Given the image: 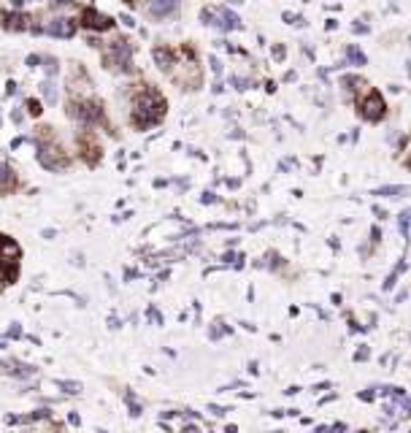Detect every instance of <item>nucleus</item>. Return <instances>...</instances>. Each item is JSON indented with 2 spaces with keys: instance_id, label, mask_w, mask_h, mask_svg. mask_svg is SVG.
I'll use <instances>...</instances> for the list:
<instances>
[{
  "instance_id": "1",
  "label": "nucleus",
  "mask_w": 411,
  "mask_h": 433,
  "mask_svg": "<svg viewBox=\"0 0 411 433\" xmlns=\"http://www.w3.org/2000/svg\"><path fill=\"white\" fill-rule=\"evenodd\" d=\"M162 114H165V100H162L155 90H143L136 98V103H133V122H136L138 127L155 125V122L162 119Z\"/></svg>"
},
{
  "instance_id": "2",
  "label": "nucleus",
  "mask_w": 411,
  "mask_h": 433,
  "mask_svg": "<svg viewBox=\"0 0 411 433\" xmlns=\"http://www.w3.org/2000/svg\"><path fill=\"white\" fill-rule=\"evenodd\" d=\"M146 11L155 16V19H165V16H174L179 11V0H149Z\"/></svg>"
},
{
  "instance_id": "3",
  "label": "nucleus",
  "mask_w": 411,
  "mask_h": 433,
  "mask_svg": "<svg viewBox=\"0 0 411 433\" xmlns=\"http://www.w3.org/2000/svg\"><path fill=\"white\" fill-rule=\"evenodd\" d=\"M362 117L365 119H381L384 117V100H381L379 92H371V95L362 100Z\"/></svg>"
},
{
  "instance_id": "4",
  "label": "nucleus",
  "mask_w": 411,
  "mask_h": 433,
  "mask_svg": "<svg viewBox=\"0 0 411 433\" xmlns=\"http://www.w3.org/2000/svg\"><path fill=\"white\" fill-rule=\"evenodd\" d=\"M46 33H49V35H57V38H71V35L76 33V22H73V19H65V16H60V19H52L49 25H46Z\"/></svg>"
},
{
  "instance_id": "5",
  "label": "nucleus",
  "mask_w": 411,
  "mask_h": 433,
  "mask_svg": "<svg viewBox=\"0 0 411 433\" xmlns=\"http://www.w3.org/2000/svg\"><path fill=\"white\" fill-rule=\"evenodd\" d=\"M109 62H117V65H122L125 71H130V46H127V41H117V44L111 46Z\"/></svg>"
},
{
  "instance_id": "6",
  "label": "nucleus",
  "mask_w": 411,
  "mask_h": 433,
  "mask_svg": "<svg viewBox=\"0 0 411 433\" xmlns=\"http://www.w3.org/2000/svg\"><path fill=\"white\" fill-rule=\"evenodd\" d=\"M84 27H90V30H109V27L114 25L109 16H103V14H98L95 11V8H87V11H84Z\"/></svg>"
},
{
  "instance_id": "7",
  "label": "nucleus",
  "mask_w": 411,
  "mask_h": 433,
  "mask_svg": "<svg viewBox=\"0 0 411 433\" xmlns=\"http://www.w3.org/2000/svg\"><path fill=\"white\" fill-rule=\"evenodd\" d=\"M73 117H79L81 122H95L100 117V111H98V106H92V103H79V106L73 109Z\"/></svg>"
},
{
  "instance_id": "8",
  "label": "nucleus",
  "mask_w": 411,
  "mask_h": 433,
  "mask_svg": "<svg viewBox=\"0 0 411 433\" xmlns=\"http://www.w3.org/2000/svg\"><path fill=\"white\" fill-rule=\"evenodd\" d=\"M14 184H16V179H14V174H11V168L0 163V192L14 190Z\"/></svg>"
},
{
  "instance_id": "9",
  "label": "nucleus",
  "mask_w": 411,
  "mask_h": 433,
  "mask_svg": "<svg viewBox=\"0 0 411 433\" xmlns=\"http://www.w3.org/2000/svg\"><path fill=\"white\" fill-rule=\"evenodd\" d=\"M8 27H14V30H22V27H27V19H22L19 14L8 16Z\"/></svg>"
},
{
  "instance_id": "10",
  "label": "nucleus",
  "mask_w": 411,
  "mask_h": 433,
  "mask_svg": "<svg viewBox=\"0 0 411 433\" xmlns=\"http://www.w3.org/2000/svg\"><path fill=\"white\" fill-rule=\"evenodd\" d=\"M155 60L160 62V68H168V62H170V54H168L165 49H157V52H155Z\"/></svg>"
},
{
  "instance_id": "11",
  "label": "nucleus",
  "mask_w": 411,
  "mask_h": 433,
  "mask_svg": "<svg viewBox=\"0 0 411 433\" xmlns=\"http://www.w3.org/2000/svg\"><path fill=\"white\" fill-rule=\"evenodd\" d=\"M44 98L49 100V103H54V100H57V92H54V84H52V81H46V84H44Z\"/></svg>"
},
{
  "instance_id": "12",
  "label": "nucleus",
  "mask_w": 411,
  "mask_h": 433,
  "mask_svg": "<svg viewBox=\"0 0 411 433\" xmlns=\"http://www.w3.org/2000/svg\"><path fill=\"white\" fill-rule=\"evenodd\" d=\"M349 60H352V62H357V65H362V62H365V54L357 52L355 46H352V49H349Z\"/></svg>"
},
{
  "instance_id": "13",
  "label": "nucleus",
  "mask_w": 411,
  "mask_h": 433,
  "mask_svg": "<svg viewBox=\"0 0 411 433\" xmlns=\"http://www.w3.org/2000/svg\"><path fill=\"white\" fill-rule=\"evenodd\" d=\"M62 387H65V390H68V393H79V390H81V387H79V384H73V382H71V384H68V382H65V384H62Z\"/></svg>"
},
{
  "instance_id": "14",
  "label": "nucleus",
  "mask_w": 411,
  "mask_h": 433,
  "mask_svg": "<svg viewBox=\"0 0 411 433\" xmlns=\"http://www.w3.org/2000/svg\"><path fill=\"white\" fill-rule=\"evenodd\" d=\"M27 109H30V114H38V111H41V109H38V103H35V100H30V103H27Z\"/></svg>"
},
{
  "instance_id": "15",
  "label": "nucleus",
  "mask_w": 411,
  "mask_h": 433,
  "mask_svg": "<svg viewBox=\"0 0 411 433\" xmlns=\"http://www.w3.org/2000/svg\"><path fill=\"white\" fill-rule=\"evenodd\" d=\"M46 71L54 73V71H57V62H54V60H46Z\"/></svg>"
},
{
  "instance_id": "16",
  "label": "nucleus",
  "mask_w": 411,
  "mask_h": 433,
  "mask_svg": "<svg viewBox=\"0 0 411 433\" xmlns=\"http://www.w3.org/2000/svg\"><path fill=\"white\" fill-rule=\"evenodd\" d=\"M54 3H57V6H65V3H71V0H54Z\"/></svg>"
},
{
  "instance_id": "17",
  "label": "nucleus",
  "mask_w": 411,
  "mask_h": 433,
  "mask_svg": "<svg viewBox=\"0 0 411 433\" xmlns=\"http://www.w3.org/2000/svg\"><path fill=\"white\" fill-rule=\"evenodd\" d=\"M127 3H133V0H127Z\"/></svg>"
}]
</instances>
